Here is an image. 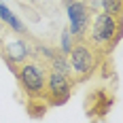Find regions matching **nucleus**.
Returning <instances> with one entry per match:
<instances>
[{
  "label": "nucleus",
  "instance_id": "obj_1",
  "mask_svg": "<svg viewBox=\"0 0 123 123\" xmlns=\"http://www.w3.org/2000/svg\"><path fill=\"white\" fill-rule=\"evenodd\" d=\"M117 19L108 15V13H102L96 17V21H93V28H91V40L96 43V45H104V43H108L112 38L117 36Z\"/></svg>",
  "mask_w": 123,
  "mask_h": 123
},
{
  "label": "nucleus",
  "instance_id": "obj_3",
  "mask_svg": "<svg viewBox=\"0 0 123 123\" xmlns=\"http://www.w3.org/2000/svg\"><path fill=\"white\" fill-rule=\"evenodd\" d=\"M68 53H70V66H72L74 72H79V74L91 72V68H93V55H91V51L87 49L85 45H76Z\"/></svg>",
  "mask_w": 123,
  "mask_h": 123
},
{
  "label": "nucleus",
  "instance_id": "obj_5",
  "mask_svg": "<svg viewBox=\"0 0 123 123\" xmlns=\"http://www.w3.org/2000/svg\"><path fill=\"white\" fill-rule=\"evenodd\" d=\"M49 91H51V96L57 100V104L68 98L70 87H68V81H66L64 72H60V70H51L49 72Z\"/></svg>",
  "mask_w": 123,
  "mask_h": 123
},
{
  "label": "nucleus",
  "instance_id": "obj_7",
  "mask_svg": "<svg viewBox=\"0 0 123 123\" xmlns=\"http://www.w3.org/2000/svg\"><path fill=\"white\" fill-rule=\"evenodd\" d=\"M102 6H104V13H108V15H119L121 0H102Z\"/></svg>",
  "mask_w": 123,
  "mask_h": 123
},
{
  "label": "nucleus",
  "instance_id": "obj_9",
  "mask_svg": "<svg viewBox=\"0 0 123 123\" xmlns=\"http://www.w3.org/2000/svg\"><path fill=\"white\" fill-rule=\"evenodd\" d=\"M2 30H4V25H2V24H0V34H2Z\"/></svg>",
  "mask_w": 123,
  "mask_h": 123
},
{
  "label": "nucleus",
  "instance_id": "obj_4",
  "mask_svg": "<svg viewBox=\"0 0 123 123\" xmlns=\"http://www.w3.org/2000/svg\"><path fill=\"white\" fill-rule=\"evenodd\" d=\"M68 17H70V32L72 34H83L89 25V11L81 2H70L68 4Z\"/></svg>",
  "mask_w": 123,
  "mask_h": 123
},
{
  "label": "nucleus",
  "instance_id": "obj_2",
  "mask_svg": "<svg viewBox=\"0 0 123 123\" xmlns=\"http://www.w3.org/2000/svg\"><path fill=\"white\" fill-rule=\"evenodd\" d=\"M19 76H21V83L28 89V93H40L45 89V70L38 64H25Z\"/></svg>",
  "mask_w": 123,
  "mask_h": 123
},
{
  "label": "nucleus",
  "instance_id": "obj_8",
  "mask_svg": "<svg viewBox=\"0 0 123 123\" xmlns=\"http://www.w3.org/2000/svg\"><path fill=\"white\" fill-rule=\"evenodd\" d=\"M62 40H64V43H62V47H64V51L68 53V51L72 49V45H70V32H64V34H62Z\"/></svg>",
  "mask_w": 123,
  "mask_h": 123
},
{
  "label": "nucleus",
  "instance_id": "obj_6",
  "mask_svg": "<svg viewBox=\"0 0 123 123\" xmlns=\"http://www.w3.org/2000/svg\"><path fill=\"white\" fill-rule=\"evenodd\" d=\"M0 17H2V21H6V24L11 25L15 32H24V25L19 24V19H17L6 6H2V2H0Z\"/></svg>",
  "mask_w": 123,
  "mask_h": 123
}]
</instances>
